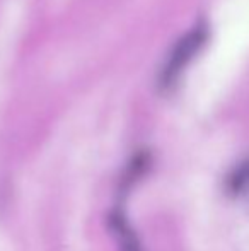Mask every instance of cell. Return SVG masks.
<instances>
[{"label":"cell","instance_id":"7a4b0ae2","mask_svg":"<svg viewBox=\"0 0 249 251\" xmlns=\"http://www.w3.org/2000/svg\"><path fill=\"white\" fill-rule=\"evenodd\" d=\"M227 190L232 197H241L249 192V159H244L229 173Z\"/></svg>","mask_w":249,"mask_h":251},{"label":"cell","instance_id":"6da1fadb","mask_svg":"<svg viewBox=\"0 0 249 251\" xmlns=\"http://www.w3.org/2000/svg\"><path fill=\"white\" fill-rule=\"evenodd\" d=\"M206 41H208V24L205 21H198L180 40L174 41L157 70V89L160 93H169L180 82L186 67L202 51Z\"/></svg>","mask_w":249,"mask_h":251},{"label":"cell","instance_id":"3957f363","mask_svg":"<svg viewBox=\"0 0 249 251\" xmlns=\"http://www.w3.org/2000/svg\"><path fill=\"white\" fill-rule=\"evenodd\" d=\"M111 224H113L114 231L118 232V238H120L121 245H123V251H140L135 234H133V231L130 229V226L126 224V221L121 215H114L111 219Z\"/></svg>","mask_w":249,"mask_h":251}]
</instances>
